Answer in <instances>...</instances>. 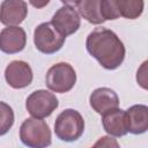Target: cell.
<instances>
[{
    "mask_svg": "<svg viewBox=\"0 0 148 148\" xmlns=\"http://www.w3.org/2000/svg\"><path fill=\"white\" fill-rule=\"evenodd\" d=\"M59 105L56 95L49 90L39 89L31 92L25 101V109L34 118L49 117Z\"/></svg>",
    "mask_w": 148,
    "mask_h": 148,
    "instance_id": "obj_6",
    "label": "cell"
},
{
    "mask_svg": "<svg viewBox=\"0 0 148 148\" xmlns=\"http://www.w3.org/2000/svg\"><path fill=\"white\" fill-rule=\"evenodd\" d=\"M128 132L132 134H142L148 130V106L135 104L126 110Z\"/></svg>",
    "mask_w": 148,
    "mask_h": 148,
    "instance_id": "obj_13",
    "label": "cell"
},
{
    "mask_svg": "<svg viewBox=\"0 0 148 148\" xmlns=\"http://www.w3.org/2000/svg\"><path fill=\"white\" fill-rule=\"evenodd\" d=\"M116 6L119 16L128 20H135L141 16L145 2L143 0H116Z\"/></svg>",
    "mask_w": 148,
    "mask_h": 148,
    "instance_id": "obj_15",
    "label": "cell"
},
{
    "mask_svg": "<svg viewBox=\"0 0 148 148\" xmlns=\"http://www.w3.org/2000/svg\"><path fill=\"white\" fill-rule=\"evenodd\" d=\"M89 54L105 69L118 68L125 59V46L120 38L110 29L96 28L86 40Z\"/></svg>",
    "mask_w": 148,
    "mask_h": 148,
    "instance_id": "obj_1",
    "label": "cell"
},
{
    "mask_svg": "<svg viewBox=\"0 0 148 148\" xmlns=\"http://www.w3.org/2000/svg\"><path fill=\"white\" fill-rule=\"evenodd\" d=\"M51 23L59 32L67 37L77 31L81 24V18L73 6L65 5L53 14Z\"/></svg>",
    "mask_w": 148,
    "mask_h": 148,
    "instance_id": "obj_7",
    "label": "cell"
},
{
    "mask_svg": "<svg viewBox=\"0 0 148 148\" xmlns=\"http://www.w3.org/2000/svg\"><path fill=\"white\" fill-rule=\"evenodd\" d=\"M32 69L30 65L23 60H14L9 62L5 69V79L14 89H22L32 82Z\"/></svg>",
    "mask_w": 148,
    "mask_h": 148,
    "instance_id": "obj_8",
    "label": "cell"
},
{
    "mask_svg": "<svg viewBox=\"0 0 148 148\" xmlns=\"http://www.w3.org/2000/svg\"><path fill=\"white\" fill-rule=\"evenodd\" d=\"M89 103L94 111L99 114H103L119 106V97L117 92L111 88L102 87L95 89L90 94Z\"/></svg>",
    "mask_w": 148,
    "mask_h": 148,
    "instance_id": "obj_12",
    "label": "cell"
},
{
    "mask_svg": "<svg viewBox=\"0 0 148 148\" xmlns=\"http://www.w3.org/2000/svg\"><path fill=\"white\" fill-rule=\"evenodd\" d=\"M27 44L25 31L18 25H9L0 31V51L7 54L21 52Z\"/></svg>",
    "mask_w": 148,
    "mask_h": 148,
    "instance_id": "obj_9",
    "label": "cell"
},
{
    "mask_svg": "<svg viewBox=\"0 0 148 148\" xmlns=\"http://www.w3.org/2000/svg\"><path fill=\"white\" fill-rule=\"evenodd\" d=\"M84 131V120L74 109H66L59 113L54 123V133L65 142H73L81 138Z\"/></svg>",
    "mask_w": 148,
    "mask_h": 148,
    "instance_id": "obj_2",
    "label": "cell"
},
{
    "mask_svg": "<svg viewBox=\"0 0 148 148\" xmlns=\"http://www.w3.org/2000/svg\"><path fill=\"white\" fill-rule=\"evenodd\" d=\"M147 64L148 62L145 61L136 73V81L143 89H147Z\"/></svg>",
    "mask_w": 148,
    "mask_h": 148,
    "instance_id": "obj_18",
    "label": "cell"
},
{
    "mask_svg": "<svg viewBox=\"0 0 148 148\" xmlns=\"http://www.w3.org/2000/svg\"><path fill=\"white\" fill-rule=\"evenodd\" d=\"M29 2L32 7H35L37 9H40V8L45 7L50 2V0H29Z\"/></svg>",
    "mask_w": 148,
    "mask_h": 148,
    "instance_id": "obj_20",
    "label": "cell"
},
{
    "mask_svg": "<svg viewBox=\"0 0 148 148\" xmlns=\"http://www.w3.org/2000/svg\"><path fill=\"white\" fill-rule=\"evenodd\" d=\"M102 125L104 131L116 138L124 136L128 133V124L126 111L119 108L110 110L102 114Z\"/></svg>",
    "mask_w": 148,
    "mask_h": 148,
    "instance_id": "obj_11",
    "label": "cell"
},
{
    "mask_svg": "<svg viewBox=\"0 0 148 148\" xmlns=\"http://www.w3.org/2000/svg\"><path fill=\"white\" fill-rule=\"evenodd\" d=\"M66 37L59 32L51 22H43L36 27L34 31V43L36 49L44 54H53L58 52Z\"/></svg>",
    "mask_w": 148,
    "mask_h": 148,
    "instance_id": "obj_4",
    "label": "cell"
},
{
    "mask_svg": "<svg viewBox=\"0 0 148 148\" xmlns=\"http://www.w3.org/2000/svg\"><path fill=\"white\" fill-rule=\"evenodd\" d=\"M20 139L30 148H44L51 145V131L49 125L39 118H28L20 127Z\"/></svg>",
    "mask_w": 148,
    "mask_h": 148,
    "instance_id": "obj_3",
    "label": "cell"
},
{
    "mask_svg": "<svg viewBox=\"0 0 148 148\" xmlns=\"http://www.w3.org/2000/svg\"><path fill=\"white\" fill-rule=\"evenodd\" d=\"M28 14V6L24 0H3L0 6V22L7 27L18 25Z\"/></svg>",
    "mask_w": 148,
    "mask_h": 148,
    "instance_id": "obj_10",
    "label": "cell"
},
{
    "mask_svg": "<svg viewBox=\"0 0 148 148\" xmlns=\"http://www.w3.org/2000/svg\"><path fill=\"white\" fill-rule=\"evenodd\" d=\"M14 124L13 109L5 102L0 101V136L5 135Z\"/></svg>",
    "mask_w": 148,
    "mask_h": 148,
    "instance_id": "obj_16",
    "label": "cell"
},
{
    "mask_svg": "<svg viewBox=\"0 0 148 148\" xmlns=\"http://www.w3.org/2000/svg\"><path fill=\"white\" fill-rule=\"evenodd\" d=\"M77 10L79 14L91 24H101L105 22L101 14V0H80Z\"/></svg>",
    "mask_w": 148,
    "mask_h": 148,
    "instance_id": "obj_14",
    "label": "cell"
},
{
    "mask_svg": "<svg viewBox=\"0 0 148 148\" xmlns=\"http://www.w3.org/2000/svg\"><path fill=\"white\" fill-rule=\"evenodd\" d=\"M101 14L104 21L117 20L120 17L116 6V0H101Z\"/></svg>",
    "mask_w": 148,
    "mask_h": 148,
    "instance_id": "obj_17",
    "label": "cell"
},
{
    "mask_svg": "<svg viewBox=\"0 0 148 148\" xmlns=\"http://www.w3.org/2000/svg\"><path fill=\"white\" fill-rule=\"evenodd\" d=\"M94 146H95V147H99V146H102V147H112V146L118 147L119 145H118V142H117L114 139H112L111 136H102Z\"/></svg>",
    "mask_w": 148,
    "mask_h": 148,
    "instance_id": "obj_19",
    "label": "cell"
},
{
    "mask_svg": "<svg viewBox=\"0 0 148 148\" xmlns=\"http://www.w3.org/2000/svg\"><path fill=\"white\" fill-rule=\"evenodd\" d=\"M64 5H68V6H75L79 3L80 0H60Z\"/></svg>",
    "mask_w": 148,
    "mask_h": 148,
    "instance_id": "obj_21",
    "label": "cell"
},
{
    "mask_svg": "<svg viewBox=\"0 0 148 148\" xmlns=\"http://www.w3.org/2000/svg\"><path fill=\"white\" fill-rule=\"evenodd\" d=\"M45 83L51 91L64 94L69 91L76 83V73L67 62H58L49 68Z\"/></svg>",
    "mask_w": 148,
    "mask_h": 148,
    "instance_id": "obj_5",
    "label": "cell"
}]
</instances>
